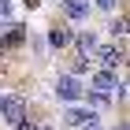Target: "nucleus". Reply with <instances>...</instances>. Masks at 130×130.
<instances>
[{
  "label": "nucleus",
  "mask_w": 130,
  "mask_h": 130,
  "mask_svg": "<svg viewBox=\"0 0 130 130\" xmlns=\"http://www.w3.org/2000/svg\"><path fill=\"white\" fill-rule=\"evenodd\" d=\"M52 89H56V97H60L63 104H78L82 93H86V82L74 78V74H60V78L52 82Z\"/></svg>",
  "instance_id": "obj_1"
},
{
  "label": "nucleus",
  "mask_w": 130,
  "mask_h": 130,
  "mask_svg": "<svg viewBox=\"0 0 130 130\" xmlns=\"http://www.w3.org/2000/svg\"><path fill=\"white\" fill-rule=\"evenodd\" d=\"M26 41H30V26H26V22H8L4 34H0V52H15V48H22Z\"/></svg>",
  "instance_id": "obj_2"
},
{
  "label": "nucleus",
  "mask_w": 130,
  "mask_h": 130,
  "mask_svg": "<svg viewBox=\"0 0 130 130\" xmlns=\"http://www.w3.org/2000/svg\"><path fill=\"white\" fill-rule=\"evenodd\" d=\"M93 56H97L104 67L115 71V67H123V63H126V45H123V41H119V45H97V48H93Z\"/></svg>",
  "instance_id": "obj_3"
},
{
  "label": "nucleus",
  "mask_w": 130,
  "mask_h": 130,
  "mask_svg": "<svg viewBox=\"0 0 130 130\" xmlns=\"http://www.w3.org/2000/svg\"><path fill=\"white\" fill-rule=\"evenodd\" d=\"M0 115L15 126L19 119H26V97L22 93H11V97H4V104H0Z\"/></svg>",
  "instance_id": "obj_4"
},
{
  "label": "nucleus",
  "mask_w": 130,
  "mask_h": 130,
  "mask_svg": "<svg viewBox=\"0 0 130 130\" xmlns=\"http://www.w3.org/2000/svg\"><path fill=\"white\" fill-rule=\"evenodd\" d=\"M89 11H93L89 0H60V15H63L67 22H86Z\"/></svg>",
  "instance_id": "obj_5"
},
{
  "label": "nucleus",
  "mask_w": 130,
  "mask_h": 130,
  "mask_svg": "<svg viewBox=\"0 0 130 130\" xmlns=\"http://www.w3.org/2000/svg\"><path fill=\"white\" fill-rule=\"evenodd\" d=\"M93 119H100V115H97L93 108H78V104H71V108L63 111V123H67V126H74V130L86 126V123H93Z\"/></svg>",
  "instance_id": "obj_6"
},
{
  "label": "nucleus",
  "mask_w": 130,
  "mask_h": 130,
  "mask_svg": "<svg viewBox=\"0 0 130 130\" xmlns=\"http://www.w3.org/2000/svg\"><path fill=\"white\" fill-rule=\"evenodd\" d=\"M115 86H119V78H115V71H111V67H100L97 74H93V89L104 93V97H111V93H115Z\"/></svg>",
  "instance_id": "obj_7"
},
{
  "label": "nucleus",
  "mask_w": 130,
  "mask_h": 130,
  "mask_svg": "<svg viewBox=\"0 0 130 130\" xmlns=\"http://www.w3.org/2000/svg\"><path fill=\"white\" fill-rule=\"evenodd\" d=\"M71 45L78 48V56H93V48H97V34H93V30H78V34H71Z\"/></svg>",
  "instance_id": "obj_8"
},
{
  "label": "nucleus",
  "mask_w": 130,
  "mask_h": 130,
  "mask_svg": "<svg viewBox=\"0 0 130 130\" xmlns=\"http://www.w3.org/2000/svg\"><path fill=\"white\" fill-rule=\"evenodd\" d=\"M71 34H74V30H71L67 22H52V26H48V45H52V48H67V45H71Z\"/></svg>",
  "instance_id": "obj_9"
},
{
  "label": "nucleus",
  "mask_w": 130,
  "mask_h": 130,
  "mask_svg": "<svg viewBox=\"0 0 130 130\" xmlns=\"http://www.w3.org/2000/svg\"><path fill=\"white\" fill-rule=\"evenodd\" d=\"M108 34H111V37H119V41H126V15H111Z\"/></svg>",
  "instance_id": "obj_10"
},
{
  "label": "nucleus",
  "mask_w": 130,
  "mask_h": 130,
  "mask_svg": "<svg viewBox=\"0 0 130 130\" xmlns=\"http://www.w3.org/2000/svg\"><path fill=\"white\" fill-rule=\"evenodd\" d=\"M11 4H15V0H0V30L11 22Z\"/></svg>",
  "instance_id": "obj_11"
},
{
  "label": "nucleus",
  "mask_w": 130,
  "mask_h": 130,
  "mask_svg": "<svg viewBox=\"0 0 130 130\" xmlns=\"http://www.w3.org/2000/svg\"><path fill=\"white\" fill-rule=\"evenodd\" d=\"M15 130H41V123H37V119H19Z\"/></svg>",
  "instance_id": "obj_12"
},
{
  "label": "nucleus",
  "mask_w": 130,
  "mask_h": 130,
  "mask_svg": "<svg viewBox=\"0 0 130 130\" xmlns=\"http://www.w3.org/2000/svg\"><path fill=\"white\" fill-rule=\"evenodd\" d=\"M93 4H97L100 11H115V4H119V0H93Z\"/></svg>",
  "instance_id": "obj_13"
},
{
  "label": "nucleus",
  "mask_w": 130,
  "mask_h": 130,
  "mask_svg": "<svg viewBox=\"0 0 130 130\" xmlns=\"http://www.w3.org/2000/svg\"><path fill=\"white\" fill-rule=\"evenodd\" d=\"M78 130H104V126H100V119H93V123H86V126H78Z\"/></svg>",
  "instance_id": "obj_14"
},
{
  "label": "nucleus",
  "mask_w": 130,
  "mask_h": 130,
  "mask_svg": "<svg viewBox=\"0 0 130 130\" xmlns=\"http://www.w3.org/2000/svg\"><path fill=\"white\" fill-rule=\"evenodd\" d=\"M22 4H26V8H30V11H34V8H37V4H41V0H22Z\"/></svg>",
  "instance_id": "obj_15"
},
{
  "label": "nucleus",
  "mask_w": 130,
  "mask_h": 130,
  "mask_svg": "<svg viewBox=\"0 0 130 130\" xmlns=\"http://www.w3.org/2000/svg\"><path fill=\"white\" fill-rule=\"evenodd\" d=\"M41 130H52V126H45V123H41Z\"/></svg>",
  "instance_id": "obj_16"
},
{
  "label": "nucleus",
  "mask_w": 130,
  "mask_h": 130,
  "mask_svg": "<svg viewBox=\"0 0 130 130\" xmlns=\"http://www.w3.org/2000/svg\"><path fill=\"white\" fill-rule=\"evenodd\" d=\"M0 104H4V97H0Z\"/></svg>",
  "instance_id": "obj_17"
}]
</instances>
